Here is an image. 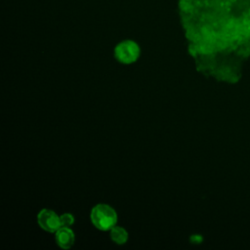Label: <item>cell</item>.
<instances>
[{
  "label": "cell",
  "mask_w": 250,
  "mask_h": 250,
  "mask_svg": "<svg viewBox=\"0 0 250 250\" xmlns=\"http://www.w3.org/2000/svg\"><path fill=\"white\" fill-rule=\"evenodd\" d=\"M91 221L100 230H110L117 223L115 210L106 204H98L91 211Z\"/></svg>",
  "instance_id": "cell-1"
},
{
  "label": "cell",
  "mask_w": 250,
  "mask_h": 250,
  "mask_svg": "<svg viewBox=\"0 0 250 250\" xmlns=\"http://www.w3.org/2000/svg\"><path fill=\"white\" fill-rule=\"evenodd\" d=\"M114 56L121 63L129 64L135 62L140 56V47L134 41H123L115 47Z\"/></svg>",
  "instance_id": "cell-2"
},
{
  "label": "cell",
  "mask_w": 250,
  "mask_h": 250,
  "mask_svg": "<svg viewBox=\"0 0 250 250\" xmlns=\"http://www.w3.org/2000/svg\"><path fill=\"white\" fill-rule=\"evenodd\" d=\"M37 223L41 229L49 232H56L62 227L60 216L50 209H42L38 213Z\"/></svg>",
  "instance_id": "cell-3"
},
{
  "label": "cell",
  "mask_w": 250,
  "mask_h": 250,
  "mask_svg": "<svg viewBox=\"0 0 250 250\" xmlns=\"http://www.w3.org/2000/svg\"><path fill=\"white\" fill-rule=\"evenodd\" d=\"M55 239L57 244L62 249H69L75 241V235L70 227H61L55 232Z\"/></svg>",
  "instance_id": "cell-4"
},
{
  "label": "cell",
  "mask_w": 250,
  "mask_h": 250,
  "mask_svg": "<svg viewBox=\"0 0 250 250\" xmlns=\"http://www.w3.org/2000/svg\"><path fill=\"white\" fill-rule=\"evenodd\" d=\"M109 235H110L111 240L114 243L118 244V245H122V244L126 243L127 240H128V232L122 227L114 226L110 229V234Z\"/></svg>",
  "instance_id": "cell-5"
},
{
  "label": "cell",
  "mask_w": 250,
  "mask_h": 250,
  "mask_svg": "<svg viewBox=\"0 0 250 250\" xmlns=\"http://www.w3.org/2000/svg\"><path fill=\"white\" fill-rule=\"evenodd\" d=\"M62 227H71L74 223V217L69 213H64L60 216Z\"/></svg>",
  "instance_id": "cell-6"
}]
</instances>
